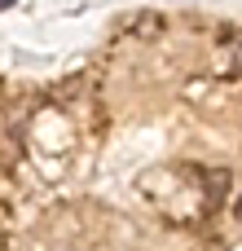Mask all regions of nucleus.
I'll return each mask as SVG.
<instances>
[{
  "label": "nucleus",
  "instance_id": "f257e3e1",
  "mask_svg": "<svg viewBox=\"0 0 242 251\" xmlns=\"http://www.w3.org/2000/svg\"><path fill=\"white\" fill-rule=\"evenodd\" d=\"M225 185H229V172H207V199H212V203H220Z\"/></svg>",
  "mask_w": 242,
  "mask_h": 251
},
{
  "label": "nucleus",
  "instance_id": "f03ea898",
  "mask_svg": "<svg viewBox=\"0 0 242 251\" xmlns=\"http://www.w3.org/2000/svg\"><path fill=\"white\" fill-rule=\"evenodd\" d=\"M132 26H137V31H159V26H163V22H159V18H150V13H145V18H137V22H132Z\"/></svg>",
  "mask_w": 242,
  "mask_h": 251
},
{
  "label": "nucleus",
  "instance_id": "7ed1b4c3",
  "mask_svg": "<svg viewBox=\"0 0 242 251\" xmlns=\"http://www.w3.org/2000/svg\"><path fill=\"white\" fill-rule=\"evenodd\" d=\"M234 71H238V75H242V40H238V44H234Z\"/></svg>",
  "mask_w": 242,
  "mask_h": 251
},
{
  "label": "nucleus",
  "instance_id": "20e7f679",
  "mask_svg": "<svg viewBox=\"0 0 242 251\" xmlns=\"http://www.w3.org/2000/svg\"><path fill=\"white\" fill-rule=\"evenodd\" d=\"M0 4H4V9H13V4H18V0H0Z\"/></svg>",
  "mask_w": 242,
  "mask_h": 251
},
{
  "label": "nucleus",
  "instance_id": "39448f33",
  "mask_svg": "<svg viewBox=\"0 0 242 251\" xmlns=\"http://www.w3.org/2000/svg\"><path fill=\"white\" fill-rule=\"evenodd\" d=\"M238 221H242V203H238Z\"/></svg>",
  "mask_w": 242,
  "mask_h": 251
},
{
  "label": "nucleus",
  "instance_id": "423d86ee",
  "mask_svg": "<svg viewBox=\"0 0 242 251\" xmlns=\"http://www.w3.org/2000/svg\"><path fill=\"white\" fill-rule=\"evenodd\" d=\"M66 251H71V247H66Z\"/></svg>",
  "mask_w": 242,
  "mask_h": 251
}]
</instances>
